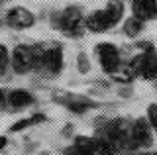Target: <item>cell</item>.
Returning <instances> with one entry per match:
<instances>
[{
    "instance_id": "obj_13",
    "label": "cell",
    "mask_w": 157,
    "mask_h": 155,
    "mask_svg": "<svg viewBox=\"0 0 157 155\" xmlns=\"http://www.w3.org/2000/svg\"><path fill=\"white\" fill-rule=\"evenodd\" d=\"M104 12L112 24V28H114L124 20V2L122 0H108L106 6H104Z\"/></svg>"
},
{
    "instance_id": "obj_12",
    "label": "cell",
    "mask_w": 157,
    "mask_h": 155,
    "mask_svg": "<svg viewBox=\"0 0 157 155\" xmlns=\"http://www.w3.org/2000/svg\"><path fill=\"white\" fill-rule=\"evenodd\" d=\"M45 114H41V112H37V114H32V116H28V118H22V120H16L12 126L8 128V132L10 134H16V132H24V130H28V128H32V126H37V124H43L45 122Z\"/></svg>"
},
{
    "instance_id": "obj_20",
    "label": "cell",
    "mask_w": 157,
    "mask_h": 155,
    "mask_svg": "<svg viewBox=\"0 0 157 155\" xmlns=\"http://www.w3.org/2000/svg\"><path fill=\"white\" fill-rule=\"evenodd\" d=\"M145 118H147V122H149L151 130H153V134L157 135V104H155V102L147 106V114H145Z\"/></svg>"
},
{
    "instance_id": "obj_18",
    "label": "cell",
    "mask_w": 157,
    "mask_h": 155,
    "mask_svg": "<svg viewBox=\"0 0 157 155\" xmlns=\"http://www.w3.org/2000/svg\"><path fill=\"white\" fill-rule=\"evenodd\" d=\"M10 69V51L4 43H0V77H4Z\"/></svg>"
},
{
    "instance_id": "obj_15",
    "label": "cell",
    "mask_w": 157,
    "mask_h": 155,
    "mask_svg": "<svg viewBox=\"0 0 157 155\" xmlns=\"http://www.w3.org/2000/svg\"><path fill=\"white\" fill-rule=\"evenodd\" d=\"M29 53H32V71H43L45 43H33V45H29Z\"/></svg>"
},
{
    "instance_id": "obj_16",
    "label": "cell",
    "mask_w": 157,
    "mask_h": 155,
    "mask_svg": "<svg viewBox=\"0 0 157 155\" xmlns=\"http://www.w3.org/2000/svg\"><path fill=\"white\" fill-rule=\"evenodd\" d=\"M94 139H96V155H118L120 153V149L106 135H94Z\"/></svg>"
},
{
    "instance_id": "obj_3",
    "label": "cell",
    "mask_w": 157,
    "mask_h": 155,
    "mask_svg": "<svg viewBox=\"0 0 157 155\" xmlns=\"http://www.w3.org/2000/svg\"><path fill=\"white\" fill-rule=\"evenodd\" d=\"M153 130H151L147 118H137L132 122V130H130V149L137 151V149H147L153 145Z\"/></svg>"
},
{
    "instance_id": "obj_22",
    "label": "cell",
    "mask_w": 157,
    "mask_h": 155,
    "mask_svg": "<svg viewBox=\"0 0 157 155\" xmlns=\"http://www.w3.org/2000/svg\"><path fill=\"white\" fill-rule=\"evenodd\" d=\"M63 155H82L78 149L75 147V145H69V147H65L63 149Z\"/></svg>"
},
{
    "instance_id": "obj_4",
    "label": "cell",
    "mask_w": 157,
    "mask_h": 155,
    "mask_svg": "<svg viewBox=\"0 0 157 155\" xmlns=\"http://www.w3.org/2000/svg\"><path fill=\"white\" fill-rule=\"evenodd\" d=\"M4 22L12 30H29L36 26V14L26 6H12L6 10Z\"/></svg>"
},
{
    "instance_id": "obj_10",
    "label": "cell",
    "mask_w": 157,
    "mask_h": 155,
    "mask_svg": "<svg viewBox=\"0 0 157 155\" xmlns=\"http://www.w3.org/2000/svg\"><path fill=\"white\" fill-rule=\"evenodd\" d=\"M85 28H86V32H92V33H102V32L112 30V24H110V20H108L104 8L88 14L86 20H85Z\"/></svg>"
},
{
    "instance_id": "obj_19",
    "label": "cell",
    "mask_w": 157,
    "mask_h": 155,
    "mask_svg": "<svg viewBox=\"0 0 157 155\" xmlns=\"http://www.w3.org/2000/svg\"><path fill=\"white\" fill-rule=\"evenodd\" d=\"M77 69L81 75H86V73H90V61H88V57H86V53L85 51H81L77 55Z\"/></svg>"
},
{
    "instance_id": "obj_8",
    "label": "cell",
    "mask_w": 157,
    "mask_h": 155,
    "mask_svg": "<svg viewBox=\"0 0 157 155\" xmlns=\"http://www.w3.org/2000/svg\"><path fill=\"white\" fill-rule=\"evenodd\" d=\"M10 67L16 75H28L32 71V53H29V45L20 43L10 53Z\"/></svg>"
},
{
    "instance_id": "obj_23",
    "label": "cell",
    "mask_w": 157,
    "mask_h": 155,
    "mask_svg": "<svg viewBox=\"0 0 157 155\" xmlns=\"http://www.w3.org/2000/svg\"><path fill=\"white\" fill-rule=\"evenodd\" d=\"M6 145H8V138H6V135H0V151H2Z\"/></svg>"
},
{
    "instance_id": "obj_7",
    "label": "cell",
    "mask_w": 157,
    "mask_h": 155,
    "mask_svg": "<svg viewBox=\"0 0 157 155\" xmlns=\"http://www.w3.org/2000/svg\"><path fill=\"white\" fill-rule=\"evenodd\" d=\"M53 98H55L59 104H63L69 112H73V114H85L86 110L98 106L94 100L86 98V96H78V94H71V93H55Z\"/></svg>"
},
{
    "instance_id": "obj_21",
    "label": "cell",
    "mask_w": 157,
    "mask_h": 155,
    "mask_svg": "<svg viewBox=\"0 0 157 155\" xmlns=\"http://www.w3.org/2000/svg\"><path fill=\"white\" fill-rule=\"evenodd\" d=\"M8 93L10 90H6V89H0V110H6L8 108Z\"/></svg>"
},
{
    "instance_id": "obj_6",
    "label": "cell",
    "mask_w": 157,
    "mask_h": 155,
    "mask_svg": "<svg viewBox=\"0 0 157 155\" xmlns=\"http://www.w3.org/2000/svg\"><path fill=\"white\" fill-rule=\"evenodd\" d=\"M140 77L145 81L157 79V49L153 43H140Z\"/></svg>"
},
{
    "instance_id": "obj_9",
    "label": "cell",
    "mask_w": 157,
    "mask_h": 155,
    "mask_svg": "<svg viewBox=\"0 0 157 155\" xmlns=\"http://www.w3.org/2000/svg\"><path fill=\"white\" fill-rule=\"evenodd\" d=\"M130 8H132V16L144 24L157 20V0H132Z\"/></svg>"
},
{
    "instance_id": "obj_2",
    "label": "cell",
    "mask_w": 157,
    "mask_h": 155,
    "mask_svg": "<svg viewBox=\"0 0 157 155\" xmlns=\"http://www.w3.org/2000/svg\"><path fill=\"white\" fill-rule=\"evenodd\" d=\"M94 53L98 57V65H100V69L106 73V75L114 77L118 69L122 67V57H120V51H118V47L114 43L110 41H102L98 43L94 47Z\"/></svg>"
},
{
    "instance_id": "obj_5",
    "label": "cell",
    "mask_w": 157,
    "mask_h": 155,
    "mask_svg": "<svg viewBox=\"0 0 157 155\" xmlns=\"http://www.w3.org/2000/svg\"><path fill=\"white\" fill-rule=\"evenodd\" d=\"M65 67V57H63V45L59 41L45 43V63H43V73L49 77H57Z\"/></svg>"
},
{
    "instance_id": "obj_11",
    "label": "cell",
    "mask_w": 157,
    "mask_h": 155,
    "mask_svg": "<svg viewBox=\"0 0 157 155\" xmlns=\"http://www.w3.org/2000/svg\"><path fill=\"white\" fill-rule=\"evenodd\" d=\"M8 104L14 110H24L28 106L36 104V96L32 93H28V90H24V89H14L8 93Z\"/></svg>"
},
{
    "instance_id": "obj_14",
    "label": "cell",
    "mask_w": 157,
    "mask_h": 155,
    "mask_svg": "<svg viewBox=\"0 0 157 155\" xmlns=\"http://www.w3.org/2000/svg\"><path fill=\"white\" fill-rule=\"evenodd\" d=\"M73 145L82 155H96V139L90 138V135H75Z\"/></svg>"
},
{
    "instance_id": "obj_1",
    "label": "cell",
    "mask_w": 157,
    "mask_h": 155,
    "mask_svg": "<svg viewBox=\"0 0 157 155\" xmlns=\"http://www.w3.org/2000/svg\"><path fill=\"white\" fill-rule=\"evenodd\" d=\"M85 14H82V8L77 6V4H71V6L63 8L55 14H51V22L53 28H57L59 32H63L69 37H81L85 33Z\"/></svg>"
},
{
    "instance_id": "obj_17",
    "label": "cell",
    "mask_w": 157,
    "mask_h": 155,
    "mask_svg": "<svg viewBox=\"0 0 157 155\" xmlns=\"http://www.w3.org/2000/svg\"><path fill=\"white\" fill-rule=\"evenodd\" d=\"M122 30H124L126 37H137L141 32H144V22H140L134 16H130V18L124 20V24H122Z\"/></svg>"
},
{
    "instance_id": "obj_24",
    "label": "cell",
    "mask_w": 157,
    "mask_h": 155,
    "mask_svg": "<svg viewBox=\"0 0 157 155\" xmlns=\"http://www.w3.org/2000/svg\"><path fill=\"white\" fill-rule=\"evenodd\" d=\"M2 2H4V0H0V4H2Z\"/></svg>"
}]
</instances>
